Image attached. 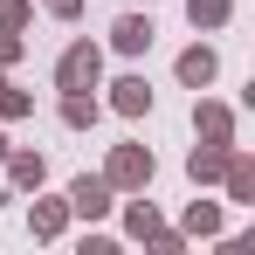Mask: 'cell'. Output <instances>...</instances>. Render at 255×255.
<instances>
[{
	"label": "cell",
	"instance_id": "obj_1",
	"mask_svg": "<svg viewBox=\"0 0 255 255\" xmlns=\"http://www.w3.org/2000/svg\"><path fill=\"white\" fill-rule=\"evenodd\" d=\"M83 83H97V48H69L62 55V90H83Z\"/></svg>",
	"mask_w": 255,
	"mask_h": 255
},
{
	"label": "cell",
	"instance_id": "obj_4",
	"mask_svg": "<svg viewBox=\"0 0 255 255\" xmlns=\"http://www.w3.org/2000/svg\"><path fill=\"white\" fill-rule=\"evenodd\" d=\"M179 76H186V83H207V76H214V55H207V48H193V55L179 62Z\"/></svg>",
	"mask_w": 255,
	"mask_h": 255
},
{
	"label": "cell",
	"instance_id": "obj_5",
	"mask_svg": "<svg viewBox=\"0 0 255 255\" xmlns=\"http://www.w3.org/2000/svg\"><path fill=\"white\" fill-rule=\"evenodd\" d=\"M145 42H152L145 21H118V48H145Z\"/></svg>",
	"mask_w": 255,
	"mask_h": 255
},
{
	"label": "cell",
	"instance_id": "obj_2",
	"mask_svg": "<svg viewBox=\"0 0 255 255\" xmlns=\"http://www.w3.org/2000/svg\"><path fill=\"white\" fill-rule=\"evenodd\" d=\"M69 200H76V214H104V207H111V186H104V179H76Z\"/></svg>",
	"mask_w": 255,
	"mask_h": 255
},
{
	"label": "cell",
	"instance_id": "obj_6",
	"mask_svg": "<svg viewBox=\"0 0 255 255\" xmlns=\"http://www.w3.org/2000/svg\"><path fill=\"white\" fill-rule=\"evenodd\" d=\"M118 111H145V83H118Z\"/></svg>",
	"mask_w": 255,
	"mask_h": 255
},
{
	"label": "cell",
	"instance_id": "obj_8",
	"mask_svg": "<svg viewBox=\"0 0 255 255\" xmlns=\"http://www.w3.org/2000/svg\"><path fill=\"white\" fill-rule=\"evenodd\" d=\"M48 7H55V14H76V0H48Z\"/></svg>",
	"mask_w": 255,
	"mask_h": 255
},
{
	"label": "cell",
	"instance_id": "obj_9",
	"mask_svg": "<svg viewBox=\"0 0 255 255\" xmlns=\"http://www.w3.org/2000/svg\"><path fill=\"white\" fill-rule=\"evenodd\" d=\"M0 152H7V145H0Z\"/></svg>",
	"mask_w": 255,
	"mask_h": 255
},
{
	"label": "cell",
	"instance_id": "obj_3",
	"mask_svg": "<svg viewBox=\"0 0 255 255\" xmlns=\"http://www.w3.org/2000/svg\"><path fill=\"white\" fill-rule=\"evenodd\" d=\"M145 172H152V159H145V152H118V166H111V179H145Z\"/></svg>",
	"mask_w": 255,
	"mask_h": 255
},
{
	"label": "cell",
	"instance_id": "obj_7",
	"mask_svg": "<svg viewBox=\"0 0 255 255\" xmlns=\"http://www.w3.org/2000/svg\"><path fill=\"white\" fill-rule=\"evenodd\" d=\"M228 14V0H193V21H221Z\"/></svg>",
	"mask_w": 255,
	"mask_h": 255
}]
</instances>
